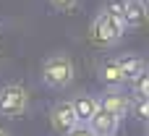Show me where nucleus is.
Masks as SVG:
<instances>
[{"label":"nucleus","mask_w":149,"mask_h":136,"mask_svg":"<svg viewBox=\"0 0 149 136\" xmlns=\"http://www.w3.org/2000/svg\"><path fill=\"white\" fill-rule=\"evenodd\" d=\"M73 76H76V68H73L71 55H65V52H55V55H50L42 63V81L50 89H65V86H71Z\"/></svg>","instance_id":"obj_1"},{"label":"nucleus","mask_w":149,"mask_h":136,"mask_svg":"<svg viewBox=\"0 0 149 136\" xmlns=\"http://www.w3.org/2000/svg\"><path fill=\"white\" fill-rule=\"evenodd\" d=\"M123 34H126V26H123V21L120 18H115V16H110V13H100L97 18H94V24H92V37H94V42H100V45H118L120 39H123Z\"/></svg>","instance_id":"obj_2"},{"label":"nucleus","mask_w":149,"mask_h":136,"mask_svg":"<svg viewBox=\"0 0 149 136\" xmlns=\"http://www.w3.org/2000/svg\"><path fill=\"white\" fill-rule=\"evenodd\" d=\"M29 110V92L21 84H5L0 89V115L18 118Z\"/></svg>","instance_id":"obj_3"},{"label":"nucleus","mask_w":149,"mask_h":136,"mask_svg":"<svg viewBox=\"0 0 149 136\" xmlns=\"http://www.w3.org/2000/svg\"><path fill=\"white\" fill-rule=\"evenodd\" d=\"M50 123H52V128H55L60 136H65L71 128H76L79 121H76V115H73L71 102H58V105L50 110Z\"/></svg>","instance_id":"obj_4"},{"label":"nucleus","mask_w":149,"mask_h":136,"mask_svg":"<svg viewBox=\"0 0 149 136\" xmlns=\"http://www.w3.org/2000/svg\"><path fill=\"white\" fill-rule=\"evenodd\" d=\"M100 107H102V110H107L110 115H115V118L120 121L123 115H128L131 97H128L126 92H120V89H110L107 94H102V97H100Z\"/></svg>","instance_id":"obj_5"},{"label":"nucleus","mask_w":149,"mask_h":136,"mask_svg":"<svg viewBox=\"0 0 149 136\" xmlns=\"http://www.w3.org/2000/svg\"><path fill=\"white\" fill-rule=\"evenodd\" d=\"M89 126V131L94 136H115L118 134V126H120V121L115 118V115H110L107 110H97L94 115H92V121L86 123Z\"/></svg>","instance_id":"obj_6"},{"label":"nucleus","mask_w":149,"mask_h":136,"mask_svg":"<svg viewBox=\"0 0 149 136\" xmlns=\"http://www.w3.org/2000/svg\"><path fill=\"white\" fill-rule=\"evenodd\" d=\"M71 107H73V115L79 123H89L92 115L100 110V97L97 94H76L71 100Z\"/></svg>","instance_id":"obj_7"},{"label":"nucleus","mask_w":149,"mask_h":136,"mask_svg":"<svg viewBox=\"0 0 149 136\" xmlns=\"http://www.w3.org/2000/svg\"><path fill=\"white\" fill-rule=\"evenodd\" d=\"M100 79H102V84H105L107 89H120V86L126 84V79H123L120 66H118L115 58H107V60L100 63Z\"/></svg>","instance_id":"obj_8"},{"label":"nucleus","mask_w":149,"mask_h":136,"mask_svg":"<svg viewBox=\"0 0 149 136\" xmlns=\"http://www.w3.org/2000/svg\"><path fill=\"white\" fill-rule=\"evenodd\" d=\"M123 26H141L147 21V0H128L126 10H123Z\"/></svg>","instance_id":"obj_9"},{"label":"nucleus","mask_w":149,"mask_h":136,"mask_svg":"<svg viewBox=\"0 0 149 136\" xmlns=\"http://www.w3.org/2000/svg\"><path fill=\"white\" fill-rule=\"evenodd\" d=\"M118 60V66H120V73H123V79L126 81H131L134 76H139L141 71H147V60L144 58H139V55H120V58H115Z\"/></svg>","instance_id":"obj_10"},{"label":"nucleus","mask_w":149,"mask_h":136,"mask_svg":"<svg viewBox=\"0 0 149 136\" xmlns=\"http://www.w3.org/2000/svg\"><path fill=\"white\" fill-rule=\"evenodd\" d=\"M128 113H134L136 121H147L149 118V97H134Z\"/></svg>","instance_id":"obj_11"},{"label":"nucleus","mask_w":149,"mask_h":136,"mask_svg":"<svg viewBox=\"0 0 149 136\" xmlns=\"http://www.w3.org/2000/svg\"><path fill=\"white\" fill-rule=\"evenodd\" d=\"M128 84H131V89H134L136 97H147V94H149V73H147V71H141L139 76H134Z\"/></svg>","instance_id":"obj_12"},{"label":"nucleus","mask_w":149,"mask_h":136,"mask_svg":"<svg viewBox=\"0 0 149 136\" xmlns=\"http://www.w3.org/2000/svg\"><path fill=\"white\" fill-rule=\"evenodd\" d=\"M126 3H128V0H107V5H105V13H110V16H115V18H123Z\"/></svg>","instance_id":"obj_13"},{"label":"nucleus","mask_w":149,"mask_h":136,"mask_svg":"<svg viewBox=\"0 0 149 136\" xmlns=\"http://www.w3.org/2000/svg\"><path fill=\"white\" fill-rule=\"evenodd\" d=\"M50 3H52L55 10H71V8H76L79 0H50Z\"/></svg>","instance_id":"obj_14"},{"label":"nucleus","mask_w":149,"mask_h":136,"mask_svg":"<svg viewBox=\"0 0 149 136\" xmlns=\"http://www.w3.org/2000/svg\"><path fill=\"white\" fill-rule=\"evenodd\" d=\"M65 136H94V134L89 131V126H86V123H79L76 128H71V131H68Z\"/></svg>","instance_id":"obj_15"},{"label":"nucleus","mask_w":149,"mask_h":136,"mask_svg":"<svg viewBox=\"0 0 149 136\" xmlns=\"http://www.w3.org/2000/svg\"><path fill=\"white\" fill-rule=\"evenodd\" d=\"M0 136H10V134H8V131H3V128H0Z\"/></svg>","instance_id":"obj_16"}]
</instances>
